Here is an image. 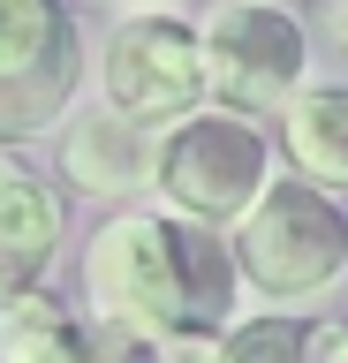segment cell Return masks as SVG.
Instances as JSON below:
<instances>
[{
  "label": "cell",
  "instance_id": "7",
  "mask_svg": "<svg viewBox=\"0 0 348 363\" xmlns=\"http://www.w3.org/2000/svg\"><path fill=\"white\" fill-rule=\"evenodd\" d=\"M152 167H159V136H144V121H129V113L76 121L69 174L84 182V189H137V182H152Z\"/></svg>",
  "mask_w": 348,
  "mask_h": 363
},
{
  "label": "cell",
  "instance_id": "5",
  "mask_svg": "<svg viewBox=\"0 0 348 363\" xmlns=\"http://www.w3.org/2000/svg\"><path fill=\"white\" fill-rule=\"evenodd\" d=\"M205 91V53L182 23L167 16H137L121 23L114 45H106V99L129 121H174V113L197 106Z\"/></svg>",
  "mask_w": 348,
  "mask_h": 363
},
{
  "label": "cell",
  "instance_id": "14",
  "mask_svg": "<svg viewBox=\"0 0 348 363\" xmlns=\"http://www.w3.org/2000/svg\"><path fill=\"white\" fill-rule=\"evenodd\" d=\"M333 30H341V45H348V0H333Z\"/></svg>",
  "mask_w": 348,
  "mask_h": 363
},
{
  "label": "cell",
  "instance_id": "8",
  "mask_svg": "<svg viewBox=\"0 0 348 363\" xmlns=\"http://www.w3.org/2000/svg\"><path fill=\"white\" fill-rule=\"evenodd\" d=\"M288 152L310 174V189H348V91H303L288 106Z\"/></svg>",
  "mask_w": 348,
  "mask_h": 363
},
{
  "label": "cell",
  "instance_id": "12",
  "mask_svg": "<svg viewBox=\"0 0 348 363\" xmlns=\"http://www.w3.org/2000/svg\"><path fill=\"white\" fill-rule=\"evenodd\" d=\"M159 363H235L228 340H212V333H182V340H167Z\"/></svg>",
  "mask_w": 348,
  "mask_h": 363
},
{
  "label": "cell",
  "instance_id": "1",
  "mask_svg": "<svg viewBox=\"0 0 348 363\" xmlns=\"http://www.w3.org/2000/svg\"><path fill=\"white\" fill-rule=\"evenodd\" d=\"M91 311L121 333L144 340H182L205 318L228 311V257L205 227L159 220V212H121L114 227H99L91 257Z\"/></svg>",
  "mask_w": 348,
  "mask_h": 363
},
{
  "label": "cell",
  "instance_id": "2",
  "mask_svg": "<svg viewBox=\"0 0 348 363\" xmlns=\"http://www.w3.org/2000/svg\"><path fill=\"white\" fill-rule=\"evenodd\" d=\"M235 250H242V272H250L265 295H310V288H325V280L341 272L348 227H341V212L325 204V189H310V182H273V189H257Z\"/></svg>",
  "mask_w": 348,
  "mask_h": 363
},
{
  "label": "cell",
  "instance_id": "11",
  "mask_svg": "<svg viewBox=\"0 0 348 363\" xmlns=\"http://www.w3.org/2000/svg\"><path fill=\"white\" fill-rule=\"evenodd\" d=\"M228 348L235 363H303V333H288V325H242Z\"/></svg>",
  "mask_w": 348,
  "mask_h": 363
},
{
  "label": "cell",
  "instance_id": "6",
  "mask_svg": "<svg viewBox=\"0 0 348 363\" xmlns=\"http://www.w3.org/2000/svg\"><path fill=\"white\" fill-rule=\"evenodd\" d=\"M69 23L53 0H0V136L46 129L69 99Z\"/></svg>",
  "mask_w": 348,
  "mask_h": 363
},
{
  "label": "cell",
  "instance_id": "3",
  "mask_svg": "<svg viewBox=\"0 0 348 363\" xmlns=\"http://www.w3.org/2000/svg\"><path fill=\"white\" fill-rule=\"evenodd\" d=\"M152 182L182 204L189 220H235V212L257 204V189H265V144H257V129H242L235 113L174 121V129L159 136Z\"/></svg>",
  "mask_w": 348,
  "mask_h": 363
},
{
  "label": "cell",
  "instance_id": "10",
  "mask_svg": "<svg viewBox=\"0 0 348 363\" xmlns=\"http://www.w3.org/2000/svg\"><path fill=\"white\" fill-rule=\"evenodd\" d=\"M53 235H61V212L30 174L0 167V288H16L30 265H46Z\"/></svg>",
  "mask_w": 348,
  "mask_h": 363
},
{
  "label": "cell",
  "instance_id": "4",
  "mask_svg": "<svg viewBox=\"0 0 348 363\" xmlns=\"http://www.w3.org/2000/svg\"><path fill=\"white\" fill-rule=\"evenodd\" d=\"M303 76V30L265 0H235L205 30V84L228 99L235 113L280 106Z\"/></svg>",
  "mask_w": 348,
  "mask_h": 363
},
{
  "label": "cell",
  "instance_id": "13",
  "mask_svg": "<svg viewBox=\"0 0 348 363\" xmlns=\"http://www.w3.org/2000/svg\"><path fill=\"white\" fill-rule=\"evenodd\" d=\"M303 363H348V325H318L303 340Z\"/></svg>",
  "mask_w": 348,
  "mask_h": 363
},
{
  "label": "cell",
  "instance_id": "15",
  "mask_svg": "<svg viewBox=\"0 0 348 363\" xmlns=\"http://www.w3.org/2000/svg\"><path fill=\"white\" fill-rule=\"evenodd\" d=\"M129 8H144V0H129Z\"/></svg>",
  "mask_w": 348,
  "mask_h": 363
},
{
  "label": "cell",
  "instance_id": "9",
  "mask_svg": "<svg viewBox=\"0 0 348 363\" xmlns=\"http://www.w3.org/2000/svg\"><path fill=\"white\" fill-rule=\"evenodd\" d=\"M0 363H99V348L84 340V325L61 303L8 295L0 303Z\"/></svg>",
  "mask_w": 348,
  "mask_h": 363
}]
</instances>
